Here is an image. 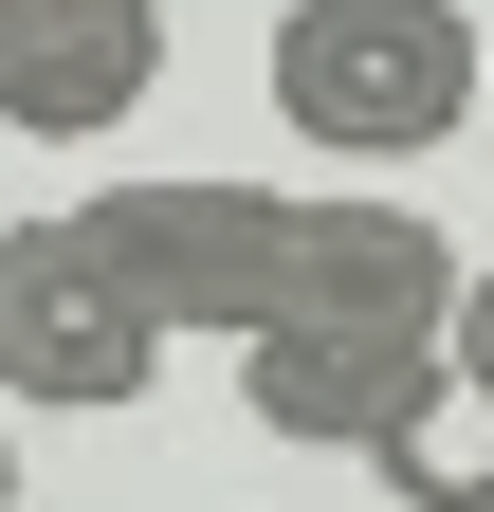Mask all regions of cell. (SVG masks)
<instances>
[{
	"mask_svg": "<svg viewBox=\"0 0 494 512\" xmlns=\"http://www.w3.org/2000/svg\"><path fill=\"white\" fill-rule=\"evenodd\" d=\"M440 348H458V366L494 384V275H458V330H440Z\"/></svg>",
	"mask_w": 494,
	"mask_h": 512,
	"instance_id": "obj_7",
	"label": "cell"
},
{
	"mask_svg": "<svg viewBox=\"0 0 494 512\" xmlns=\"http://www.w3.org/2000/svg\"><path fill=\"white\" fill-rule=\"evenodd\" d=\"M0 512H19V439H0Z\"/></svg>",
	"mask_w": 494,
	"mask_h": 512,
	"instance_id": "obj_8",
	"label": "cell"
},
{
	"mask_svg": "<svg viewBox=\"0 0 494 512\" xmlns=\"http://www.w3.org/2000/svg\"><path fill=\"white\" fill-rule=\"evenodd\" d=\"M165 293L147 256L110 238V202H55V220H0V403H55V421H110L165 384Z\"/></svg>",
	"mask_w": 494,
	"mask_h": 512,
	"instance_id": "obj_2",
	"label": "cell"
},
{
	"mask_svg": "<svg viewBox=\"0 0 494 512\" xmlns=\"http://www.w3.org/2000/svg\"><path fill=\"white\" fill-rule=\"evenodd\" d=\"M275 110L330 165H421L476 128V19L458 0H275Z\"/></svg>",
	"mask_w": 494,
	"mask_h": 512,
	"instance_id": "obj_3",
	"label": "cell"
},
{
	"mask_svg": "<svg viewBox=\"0 0 494 512\" xmlns=\"http://www.w3.org/2000/svg\"><path fill=\"white\" fill-rule=\"evenodd\" d=\"M165 92V0H0V128L110 147Z\"/></svg>",
	"mask_w": 494,
	"mask_h": 512,
	"instance_id": "obj_4",
	"label": "cell"
},
{
	"mask_svg": "<svg viewBox=\"0 0 494 512\" xmlns=\"http://www.w3.org/2000/svg\"><path fill=\"white\" fill-rule=\"evenodd\" d=\"M421 366L440 348H385V330H257L238 348V403H257V439H293V458H366Z\"/></svg>",
	"mask_w": 494,
	"mask_h": 512,
	"instance_id": "obj_5",
	"label": "cell"
},
{
	"mask_svg": "<svg viewBox=\"0 0 494 512\" xmlns=\"http://www.w3.org/2000/svg\"><path fill=\"white\" fill-rule=\"evenodd\" d=\"M110 238L147 256L165 330H385L440 348L458 330V256L421 202H275V183H110Z\"/></svg>",
	"mask_w": 494,
	"mask_h": 512,
	"instance_id": "obj_1",
	"label": "cell"
},
{
	"mask_svg": "<svg viewBox=\"0 0 494 512\" xmlns=\"http://www.w3.org/2000/svg\"><path fill=\"white\" fill-rule=\"evenodd\" d=\"M366 476H385L403 512H494V384L440 348V366H421L403 384V403H385V439H366Z\"/></svg>",
	"mask_w": 494,
	"mask_h": 512,
	"instance_id": "obj_6",
	"label": "cell"
}]
</instances>
